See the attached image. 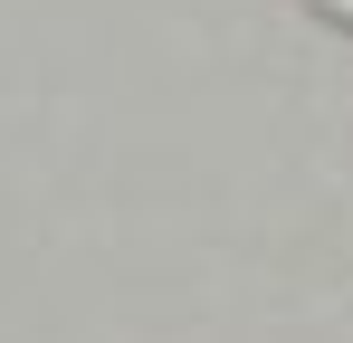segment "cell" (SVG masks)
Listing matches in <instances>:
<instances>
[{
  "mask_svg": "<svg viewBox=\"0 0 353 343\" xmlns=\"http://www.w3.org/2000/svg\"><path fill=\"white\" fill-rule=\"evenodd\" d=\"M315 10H325V19H344V29H353V0H315Z\"/></svg>",
  "mask_w": 353,
  "mask_h": 343,
  "instance_id": "cell-1",
  "label": "cell"
}]
</instances>
